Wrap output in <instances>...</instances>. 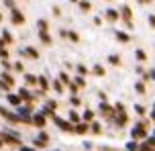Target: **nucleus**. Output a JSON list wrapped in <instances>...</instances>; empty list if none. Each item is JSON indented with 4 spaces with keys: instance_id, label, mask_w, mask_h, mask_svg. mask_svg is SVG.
I'll return each mask as SVG.
<instances>
[{
    "instance_id": "obj_1",
    "label": "nucleus",
    "mask_w": 155,
    "mask_h": 151,
    "mask_svg": "<svg viewBox=\"0 0 155 151\" xmlns=\"http://www.w3.org/2000/svg\"><path fill=\"white\" fill-rule=\"evenodd\" d=\"M53 120H55V125L61 129V131H68V133H70V131H74V127H71L70 123H65V120L59 119V117H53Z\"/></svg>"
},
{
    "instance_id": "obj_2",
    "label": "nucleus",
    "mask_w": 155,
    "mask_h": 151,
    "mask_svg": "<svg viewBox=\"0 0 155 151\" xmlns=\"http://www.w3.org/2000/svg\"><path fill=\"white\" fill-rule=\"evenodd\" d=\"M0 141H4V143H10V145H21V141H18L15 135H6V133H0Z\"/></svg>"
},
{
    "instance_id": "obj_3",
    "label": "nucleus",
    "mask_w": 155,
    "mask_h": 151,
    "mask_svg": "<svg viewBox=\"0 0 155 151\" xmlns=\"http://www.w3.org/2000/svg\"><path fill=\"white\" fill-rule=\"evenodd\" d=\"M12 23H15V25H23V23H25L23 12H18L16 8H12Z\"/></svg>"
},
{
    "instance_id": "obj_4",
    "label": "nucleus",
    "mask_w": 155,
    "mask_h": 151,
    "mask_svg": "<svg viewBox=\"0 0 155 151\" xmlns=\"http://www.w3.org/2000/svg\"><path fill=\"white\" fill-rule=\"evenodd\" d=\"M139 137H145V127L143 125H137L133 129V139H139Z\"/></svg>"
},
{
    "instance_id": "obj_5",
    "label": "nucleus",
    "mask_w": 155,
    "mask_h": 151,
    "mask_svg": "<svg viewBox=\"0 0 155 151\" xmlns=\"http://www.w3.org/2000/svg\"><path fill=\"white\" fill-rule=\"evenodd\" d=\"M33 123H35L37 127H45V117H43V114H35V117H33Z\"/></svg>"
},
{
    "instance_id": "obj_6",
    "label": "nucleus",
    "mask_w": 155,
    "mask_h": 151,
    "mask_svg": "<svg viewBox=\"0 0 155 151\" xmlns=\"http://www.w3.org/2000/svg\"><path fill=\"white\" fill-rule=\"evenodd\" d=\"M123 16H124V21H127V25L131 27V8L129 6H123Z\"/></svg>"
},
{
    "instance_id": "obj_7",
    "label": "nucleus",
    "mask_w": 155,
    "mask_h": 151,
    "mask_svg": "<svg viewBox=\"0 0 155 151\" xmlns=\"http://www.w3.org/2000/svg\"><path fill=\"white\" fill-rule=\"evenodd\" d=\"M0 80H2V82H4V84H6L8 88H10L12 84H15V80H12V76H8V74H2V78H0Z\"/></svg>"
},
{
    "instance_id": "obj_8",
    "label": "nucleus",
    "mask_w": 155,
    "mask_h": 151,
    "mask_svg": "<svg viewBox=\"0 0 155 151\" xmlns=\"http://www.w3.org/2000/svg\"><path fill=\"white\" fill-rule=\"evenodd\" d=\"M8 102H10V104H21V96H15V94H8Z\"/></svg>"
},
{
    "instance_id": "obj_9",
    "label": "nucleus",
    "mask_w": 155,
    "mask_h": 151,
    "mask_svg": "<svg viewBox=\"0 0 155 151\" xmlns=\"http://www.w3.org/2000/svg\"><path fill=\"white\" fill-rule=\"evenodd\" d=\"M76 133H80V135L88 133V125H76Z\"/></svg>"
},
{
    "instance_id": "obj_10",
    "label": "nucleus",
    "mask_w": 155,
    "mask_h": 151,
    "mask_svg": "<svg viewBox=\"0 0 155 151\" xmlns=\"http://www.w3.org/2000/svg\"><path fill=\"white\" fill-rule=\"evenodd\" d=\"M25 53H27V55H29V57H39L37 49H33V47H27V49H25Z\"/></svg>"
},
{
    "instance_id": "obj_11",
    "label": "nucleus",
    "mask_w": 155,
    "mask_h": 151,
    "mask_svg": "<svg viewBox=\"0 0 155 151\" xmlns=\"http://www.w3.org/2000/svg\"><path fill=\"white\" fill-rule=\"evenodd\" d=\"M106 18H108V21H116V18H118V12H116V10H108V12H106Z\"/></svg>"
},
{
    "instance_id": "obj_12",
    "label": "nucleus",
    "mask_w": 155,
    "mask_h": 151,
    "mask_svg": "<svg viewBox=\"0 0 155 151\" xmlns=\"http://www.w3.org/2000/svg\"><path fill=\"white\" fill-rule=\"evenodd\" d=\"M116 39L123 41V43H127V41H129V35H127V33H116Z\"/></svg>"
},
{
    "instance_id": "obj_13",
    "label": "nucleus",
    "mask_w": 155,
    "mask_h": 151,
    "mask_svg": "<svg viewBox=\"0 0 155 151\" xmlns=\"http://www.w3.org/2000/svg\"><path fill=\"white\" fill-rule=\"evenodd\" d=\"M18 96H21V100H31V94H29L27 90H21V92H18Z\"/></svg>"
},
{
    "instance_id": "obj_14",
    "label": "nucleus",
    "mask_w": 155,
    "mask_h": 151,
    "mask_svg": "<svg viewBox=\"0 0 155 151\" xmlns=\"http://www.w3.org/2000/svg\"><path fill=\"white\" fill-rule=\"evenodd\" d=\"M127 149H129V151H137V149H139V145H137V141H131V143L127 145Z\"/></svg>"
},
{
    "instance_id": "obj_15",
    "label": "nucleus",
    "mask_w": 155,
    "mask_h": 151,
    "mask_svg": "<svg viewBox=\"0 0 155 151\" xmlns=\"http://www.w3.org/2000/svg\"><path fill=\"white\" fill-rule=\"evenodd\" d=\"M2 41H4V43H10V41H12V39H10V33H8V31H2Z\"/></svg>"
},
{
    "instance_id": "obj_16",
    "label": "nucleus",
    "mask_w": 155,
    "mask_h": 151,
    "mask_svg": "<svg viewBox=\"0 0 155 151\" xmlns=\"http://www.w3.org/2000/svg\"><path fill=\"white\" fill-rule=\"evenodd\" d=\"M41 41H43V43H49V35H47V31H41Z\"/></svg>"
},
{
    "instance_id": "obj_17",
    "label": "nucleus",
    "mask_w": 155,
    "mask_h": 151,
    "mask_svg": "<svg viewBox=\"0 0 155 151\" xmlns=\"http://www.w3.org/2000/svg\"><path fill=\"white\" fill-rule=\"evenodd\" d=\"M94 74H96V76H104V67L96 65V67H94Z\"/></svg>"
},
{
    "instance_id": "obj_18",
    "label": "nucleus",
    "mask_w": 155,
    "mask_h": 151,
    "mask_svg": "<svg viewBox=\"0 0 155 151\" xmlns=\"http://www.w3.org/2000/svg\"><path fill=\"white\" fill-rule=\"evenodd\" d=\"M92 117H94L92 110H86V112H84V119H86V120H92Z\"/></svg>"
},
{
    "instance_id": "obj_19",
    "label": "nucleus",
    "mask_w": 155,
    "mask_h": 151,
    "mask_svg": "<svg viewBox=\"0 0 155 151\" xmlns=\"http://www.w3.org/2000/svg\"><path fill=\"white\" fill-rule=\"evenodd\" d=\"M70 119H71V123H78L80 117H78V112H70Z\"/></svg>"
},
{
    "instance_id": "obj_20",
    "label": "nucleus",
    "mask_w": 155,
    "mask_h": 151,
    "mask_svg": "<svg viewBox=\"0 0 155 151\" xmlns=\"http://www.w3.org/2000/svg\"><path fill=\"white\" fill-rule=\"evenodd\" d=\"M37 82H39V84H41V88H43V90H45V88H47V80H45V78H39Z\"/></svg>"
},
{
    "instance_id": "obj_21",
    "label": "nucleus",
    "mask_w": 155,
    "mask_h": 151,
    "mask_svg": "<svg viewBox=\"0 0 155 151\" xmlns=\"http://www.w3.org/2000/svg\"><path fill=\"white\" fill-rule=\"evenodd\" d=\"M39 29H41V31H47V23L45 21H39Z\"/></svg>"
},
{
    "instance_id": "obj_22",
    "label": "nucleus",
    "mask_w": 155,
    "mask_h": 151,
    "mask_svg": "<svg viewBox=\"0 0 155 151\" xmlns=\"http://www.w3.org/2000/svg\"><path fill=\"white\" fill-rule=\"evenodd\" d=\"M92 133H100V125H98V123H94V125H92Z\"/></svg>"
},
{
    "instance_id": "obj_23",
    "label": "nucleus",
    "mask_w": 155,
    "mask_h": 151,
    "mask_svg": "<svg viewBox=\"0 0 155 151\" xmlns=\"http://www.w3.org/2000/svg\"><path fill=\"white\" fill-rule=\"evenodd\" d=\"M0 57H2V59H6V57H8V51H6V49L0 47Z\"/></svg>"
},
{
    "instance_id": "obj_24",
    "label": "nucleus",
    "mask_w": 155,
    "mask_h": 151,
    "mask_svg": "<svg viewBox=\"0 0 155 151\" xmlns=\"http://www.w3.org/2000/svg\"><path fill=\"white\" fill-rule=\"evenodd\" d=\"M110 64H120V59H118V57H116V55H110Z\"/></svg>"
},
{
    "instance_id": "obj_25",
    "label": "nucleus",
    "mask_w": 155,
    "mask_h": 151,
    "mask_svg": "<svg viewBox=\"0 0 155 151\" xmlns=\"http://www.w3.org/2000/svg\"><path fill=\"white\" fill-rule=\"evenodd\" d=\"M27 82H29V84H37V78H35V76H27Z\"/></svg>"
},
{
    "instance_id": "obj_26",
    "label": "nucleus",
    "mask_w": 155,
    "mask_h": 151,
    "mask_svg": "<svg viewBox=\"0 0 155 151\" xmlns=\"http://www.w3.org/2000/svg\"><path fill=\"white\" fill-rule=\"evenodd\" d=\"M80 6H82V10H90V2H82Z\"/></svg>"
},
{
    "instance_id": "obj_27",
    "label": "nucleus",
    "mask_w": 155,
    "mask_h": 151,
    "mask_svg": "<svg viewBox=\"0 0 155 151\" xmlns=\"http://www.w3.org/2000/svg\"><path fill=\"white\" fill-rule=\"evenodd\" d=\"M53 88H55V90H57V92H61V90H63V88H61V84H59V82H55V84H53Z\"/></svg>"
},
{
    "instance_id": "obj_28",
    "label": "nucleus",
    "mask_w": 155,
    "mask_h": 151,
    "mask_svg": "<svg viewBox=\"0 0 155 151\" xmlns=\"http://www.w3.org/2000/svg\"><path fill=\"white\" fill-rule=\"evenodd\" d=\"M137 92H141V94H143V92H145V86H143V84H137Z\"/></svg>"
},
{
    "instance_id": "obj_29",
    "label": "nucleus",
    "mask_w": 155,
    "mask_h": 151,
    "mask_svg": "<svg viewBox=\"0 0 155 151\" xmlns=\"http://www.w3.org/2000/svg\"><path fill=\"white\" fill-rule=\"evenodd\" d=\"M137 57H139L141 61H143V59H145V53H143V51H141V49H139V51H137Z\"/></svg>"
},
{
    "instance_id": "obj_30",
    "label": "nucleus",
    "mask_w": 155,
    "mask_h": 151,
    "mask_svg": "<svg viewBox=\"0 0 155 151\" xmlns=\"http://www.w3.org/2000/svg\"><path fill=\"white\" fill-rule=\"evenodd\" d=\"M61 82H65V84H70V78H68L65 74H61Z\"/></svg>"
},
{
    "instance_id": "obj_31",
    "label": "nucleus",
    "mask_w": 155,
    "mask_h": 151,
    "mask_svg": "<svg viewBox=\"0 0 155 151\" xmlns=\"http://www.w3.org/2000/svg\"><path fill=\"white\" fill-rule=\"evenodd\" d=\"M68 35H70V39H71V41H78V35H76V33H68Z\"/></svg>"
},
{
    "instance_id": "obj_32",
    "label": "nucleus",
    "mask_w": 155,
    "mask_h": 151,
    "mask_svg": "<svg viewBox=\"0 0 155 151\" xmlns=\"http://www.w3.org/2000/svg\"><path fill=\"white\" fill-rule=\"evenodd\" d=\"M149 23H151V27H155V16H151V18H149Z\"/></svg>"
},
{
    "instance_id": "obj_33",
    "label": "nucleus",
    "mask_w": 155,
    "mask_h": 151,
    "mask_svg": "<svg viewBox=\"0 0 155 151\" xmlns=\"http://www.w3.org/2000/svg\"><path fill=\"white\" fill-rule=\"evenodd\" d=\"M21 151H33L31 147H23V145H21Z\"/></svg>"
},
{
    "instance_id": "obj_34",
    "label": "nucleus",
    "mask_w": 155,
    "mask_h": 151,
    "mask_svg": "<svg viewBox=\"0 0 155 151\" xmlns=\"http://www.w3.org/2000/svg\"><path fill=\"white\" fill-rule=\"evenodd\" d=\"M151 78H153V80H155V70H153V72H151Z\"/></svg>"
},
{
    "instance_id": "obj_35",
    "label": "nucleus",
    "mask_w": 155,
    "mask_h": 151,
    "mask_svg": "<svg viewBox=\"0 0 155 151\" xmlns=\"http://www.w3.org/2000/svg\"><path fill=\"white\" fill-rule=\"evenodd\" d=\"M141 2H149V0H141Z\"/></svg>"
},
{
    "instance_id": "obj_36",
    "label": "nucleus",
    "mask_w": 155,
    "mask_h": 151,
    "mask_svg": "<svg viewBox=\"0 0 155 151\" xmlns=\"http://www.w3.org/2000/svg\"><path fill=\"white\" fill-rule=\"evenodd\" d=\"M153 119H155V110H153Z\"/></svg>"
},
{
    "instance_id": "obj_37",
    "label": "nucleus",
    "mask_w": 155,
    "mask_h": 151,
    "mask_svg": "<svg viewBox=\"0 0 155 151\" xmlns=\"http://www.w3.org/2000/svg\"><path fill=\"white\" fill-rule=\"evenodd\" d=\"M0 21H2V15H0Z\"/></svg>"
},
{
    "instance_id": "obj_38",
    "label": "nucleus",
    "mask_w": 155,
    "mask_h": 151,
    "mask_svg": "<svg viewBox=\"0 0 155 151\" xmlns=\"http://www.w3.org/2000/svg\"><path fill=\"white\" fill-rule=\"evenodd\" d=\"M0 147H2V141H0Z\"/></svg>"
}]
</instances>
